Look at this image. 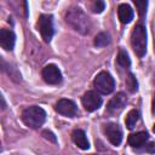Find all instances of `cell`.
Returning <instances> with one entry per match:
<instances>
[{
  "instance_id": "5bb4252c",
  "label": "cell",
  "mask_w": 155,
  "mask_h": 155,
  "mask_svg": "<svg viewBox=\"0 0 155 155\" xmlns=\"http://www.w3.org/2000/svg\"><path fill=\"white\" fill-rule=\"evenodd\" d=\"M149 139V136L147 132H137V133H132L128 137V144L132 148H140L143 147Z\"/></svg>"
},
{
  "instance_id": "7a4b0ae2",
  "label": "cell",
  "mask_w": 155,
  "mask_h": 155,
  "mask_svg": "<svg viewBox=\"0 0 155 155\" xmlns=\"http://www.w3.org/2000/svg\"><path fill=\"white\" fill-rule=\"evenodd\" d=\"M46 119V113L38 105H31L22 111V121L30 128H39Z\"/></svg>"
},
{
  "instance_id": "8fae6325",
  "label": "cell",
  "mask_w": 155,
  "mask_h": 155,
  "mask_svg": "<svg viewBox=\"0 0 155 155\" xmlns=\"http://www.w3.org/2000/svg\"><path fill=\"white\" fill-rule=\"evenodd\" d=\"M15 41H16V36L11 29L2 28L0 30V45L4 50L11 51L15 46Z\"/></svg>"
},
{
  "instance_id": "e0dca14e",
  "label": "cell",
  "mask_w": 155,
  "mask_h": 155,
  "mask_svg": "<svg viewBox=\"0 0 155 155\" xmlns=\"http://www.w3.org/2000/svg\"><path fill=\"white\" fill-rule=\"evenodd\" d=\"M109 42H110V38L107 33H99L94 38V45L97 47H104V46L109 45Z\"/></svg>"
},
{
  "instance_id": "ac0fdd59",
  "label": "cell",
  "mask_w": 155,
  "mask_h": 155,
  "mask_svg": "<svg viewBox=\"0 0 155 155\" xmlns=\"http://www.w3.org/2000/svg\"><path fill=\"white\" fill-rule=\"evenodd\" d=\"M125 82H126V87H127V90L130 92L133 93V92H136L138 90V82H137V80H136V78H134V75L132 73H130L127 75Z\"/></svg>"
},
{
  "instance_id": "3957f363",
  "label": "cell",
  "mask_w": 155,
  "mask_h": 155,
  "mask_svg": "<svg viewBox=\"0 0 155 155\" xmlns=\"http://www.w3.org/2000/svg\"><path fill=\"white\" fill-rule=\"evenodd\" d=\"M131 45L134 53L138 57H143L147 51V33L145 28L142 24H138L133 28L131 34Z\"/></svg>"
},
{
  "instance_id": "9c48e42d",
  "label": "cell",
  "mask_w": 155,
  "mask_h": 155,
  "mask_svg": "<svg viewBox=\"0 0 155 155\" xmlns=\"http://www.w3.org/2000/svg\"><path fill=\"white\" fill-rule=\"evenodd\" d=\"M104 133L108 138V140L113 144V145H119L122 140V131L120 128V126L117 124L110 122L108 125H105L104 127Z\"/></svg>"
},
{
  "instance_id": "2e32d148",
  "label": "cell",
  "mask_w": 155,
  "mask_h": 155,
  "mask_svg": "<svg viewBox=\"0 0 155 155\" xmlns=\"http://www.w3.org/2000/svg\"><path fill=\"white\" fill-rule=\"evenodd\" d=\"M116 62L120 67L122 68H128L131 65V61H130V57L127 54V52L125 50H120L119 53H117V58H116Z\"/></svg>"
},
{
  "instance_id": "7c38bea8",
  "label": "cell",
  "mask_w": 155,
  "mask_h": 155,
  "mask_svg": "<svg viewBox=\"0 0 155 155\" xmlns=\"http://www.w3.org/2000/svg\"><path fill=\"white\" fill-rule=\"evenodd\" d=\"M71 139L73 142L82 150H87L90 148V144H88V140H87V137L85 134V132L80 128H76L71 133Z\"/></svg>"
},
{
  "instance_id": "d6986e66",
  "label": "cell",
  "mask_w": 155,
  "mask_h": 155,
  "mask_svg": "<svg viewBox=\"0 0 155 155\" xmlns=\"http://www.w3.org/2000/svg\"><path fill=\"white\" fill-rule=\"evenodd\" d=\"M134 5L138 10V13L140 17H143L147 12V6H148V2L145 0H134Z\"/></svg>"
},
{
  "instance_id": "4fadbf2b",
  "label": "cell",
  "mask_w": 155,
  "mask_h": 155,
  "mask_svg": "<svg viewBox=\"0 0 155 155\" xmlns=\"http://www.w3.org/2000/svg\"><path fill=\"white\" fill-rule=\"evenodd\" d=\"M117 16L121 23L127 24L133 19V10L127 4H121L117 7Z\"/></svg>"
},
{
  "instance_id": "9a60e30c",
  "label": "cell",
  "mask_w": 155,
  "mask_h": 155,
  "mask_svg": "<svg viewBox=\"0 0 155 155\" xmlns=\"http://www.w3.org/2000/svg\"><path fill=\"white\" fill-rule=\"evenodd\" d=\"M138 119H139V113H138L136 109L130 110L128 114H127V116H126V120H125V124H126L127 128H128V130L134 128V126H136Z\"/></svg>"
},
{
  "instance_id": "6da1fadb",
  "label": "cell",
  "mask_w": 155,
  "mask_h": 155,
  "mask_svg": "<svg viewBox=\"0 0 155 155\" xmlns=\"http://www.w3.org/2000/svg\"><path fill=\"white\" fill-rule=\"evenodd\" d=\"M65 21L67 23L76 31L81 34H86L90 31L91 24L88 21V17L79 8V7H73L70 8L67 15H65Z\"/></svg>"
},
{
  "instance_id": "277c9868",
  "label": "cell",
  "mask_w": 155,
  "mask_h": 155,
  "mask_svg": "<svg viewBox=\"0 0 155 155\" xmlns=\"http://www.w3.org/2000/svg\"><path fill=\"white\" fill-rule=\"evenodd\" d=\"M93 85H94L96 90L99 93H102V94H109V93H111L114 91L115 81H114V78L108 71H101L94 78Z\"/></svg>"
},
{
  "instance_id": "30bf717a",
  "label": "cell",
  "mask_w": 155,
  "mask_h": 155,
  "mask_svg": "<svg viewBox=\"0 0 155 155\" xmlns=\"http://www.w3.org/2000/svg\"><path fill=\"white\" fill-rule=\"evenodd\" d=\"M127 103V98H126V94L122 93V92H119L116 93L108 103V111L111 113V114H116V113H120L125 105Z\"/></svg>"
},
{
  "instance_id": "ba28073f",
  "label": "cell",
  "mask_w": 155,
  "mask_h": 155,
  "mask_svg": "<svg viewBox=\"0 0 155 155\" xmlns=\"http://www.w3.org/2000/svg\"><path fill=\"white\" fill-rule=\"evenodd\" d=\"M42 79L50 85H58L62 81V73L54 64H48L42 69Z\"/></svg>"
},
{
  "instance_id": "5b68a950",
  "label": "cell",
  "mask_w": 155,
  "mask_h": 155,
  "mask_svg": "<svg viewBox=\"0 0 155 155\" xmlns=\"http://www.w3.org/2000/svg\"><path fill=\"white\" fill-rule=\"evenodd\" d=\"M38 29L45 42H50L53 35V22L51 15H41L38 21Z\"/></svg>"
},
{
  "instance_id": "7402d4cb",
  "label": "cell",
  "mask_w": 155,
  "mask_h": 155,
  "mask_svg": "<svg viewBox=\"0 0 155 155\" xmlns=\"http://www.w3.org/2000/svg\"><path fill=\"white\" fill-rule=\"evenodd\" d=\"M151 109H153V113H155V96H154V98H153V103H151Z\"/></svg>"
},
{
  "instance_id": "44dd1931",
  "label": "cell",
  "mask_w": 155,
  "mask_h": 155,
  "mask_svg": "<svg viewBox=\"0 0 155 155\" xmlns=\"http://www.w3.org/2000/svg\"><path fill=\"white\" fill-rule=\"evenodd\" d=\"M42 136L46 138V139H48V140H51L52 143H56L57 142V139H56V136L51 132V131H47V130H45L44 132H42Z\"/></svg>"
},
{
  "instance_id": "8992f818",
  "label": "cell",
  "mask_w": 155,
  "mask_h": 155,
  "mask_svg": "<svg viewBox=\"0 0 155 155\" xmlns=\"http://www.w3.org/2000/svg\"><path fill=\"white\" fill-rule=\"evenodd\" d=\"M81 102L87 111H94L102 105V97L94 91H87L82 96Z\"/></svg>"
},
{
  "instance_id": "52a82bcc",
  "label": "cell",
  "mask_w": 155,
  "mask_h": 155,
  "mask_svg": "<svg viewBox=\"0 0 155 155\" xmlns=\"http://www.w3.org/2000/svg\"><path fill=\"white\" fill-rule=\"evenodd\" d=\"M54 110L57 113H59L61 115H64V116H68V117H73L78 113V107L73 101L63 98V99H59L56 103Z\"/></svg>"
},
{
  "instance_id": "603a6c76",
  "label": "cell",
  "mask_w": 155,
  "mask_h": 155,
  "mask_svg": "<svg viewBox=\"0 0 155 155\" xmlns=\"http://www.w3.org/2000/svg\"><path fill=\"white\" fill-rule=\"evenodd\" d=\"M153 131H154V132H155V125H154V127H153Z\"/></svg>"
},
{
  "instance_id": "ffe728a7",
  "label": "cell",
  "mask_w": 155,
  "mask_h": 155,
  "mask_svg": "<svg viewBox=\"0 0 155 155\" xmlns=\"http://www.w3.org/2000/svg\"><path fill=\"white\" fill-rule=\"evenodd\" d=\"M104 7H105V4L103 1H101V0H97V1H94L92 4V10L96 13H101L104 10Z\"/></svg>"
}]
</instances>
